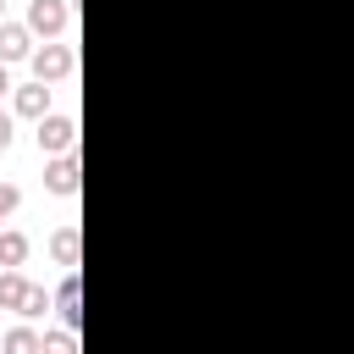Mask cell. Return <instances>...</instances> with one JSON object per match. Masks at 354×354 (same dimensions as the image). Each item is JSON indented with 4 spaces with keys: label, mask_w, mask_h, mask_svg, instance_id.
Here are the masks:
<instances>
[{
    "label": "cell",
    "mask_w": 354,
    "mask_h": 354,
    "mask_svg": "<svg viewBox=\"0 0 354 354\" xmlns=\"http://www.w3.org/2000/svg\"><path fill=\"white\" fill-rule=\"evenodd\" d=\"M72 66H77V61H72L66 44H50V39H44V44L33 50V83H61V77H72Z\"/></svg>",
    "instance_id": "6da1fadb"
},
{
    "label": "cell",
    "mask_w": 354,
    "mask_h": 354,
    "mask_svg": "<svg viewBox=\"0 0 354 354\" xmlns=\"http://www.w3.org/2000/svg\"><path fill=\"white\" fill-rule=\"evenodd\" d=\"M39 149L44 155H72L77 149V122L72 116H44L39 122Z\"/></svg>",
    "instance_id": "7a4b0ae2"
},
{
    "label": "cell",
    "mask_w": 354,
    "mask_h": 354,
    "mask_svg": "<svg viewBox=\"0 0 354 354\" xmlns=\"http://www.w3.org/2000/svg\"><path fill=\"white\" fill-rule=\"evenodd\" d=\"M44 188H50V194H61V199H72V194L83 188V166H77V149H72V155H55V160L44 166Z\"/></svg>",
    "instance_id": "3957f363"
},
{
    "label": "cell",
    "mask_w": 354,
    "mask_h": 354,
    "mask_svg": "<svg viewBox=\"0 0 354 354\" xmlns=\"http://www.w3.org/2000/svg\"><path fill=\"white\" fill-rule=\"evenodd\" d=\"M66 22H72V6H66V0H28V28H33V33L55 39Z\"/></svg>",
    "instance_id": "277c9868"
},
{
    "label": "cell",
    "mask_w": 354,
    "mask_h": 354,
    "mask_svg": "<svg viewBox=\"0 0 354 354\" xmlns=\"http://www.w3.org/2000/svg\"><path fill=\"white\" fill-rule=\"evenodd\" d=\"M33 61V28L28 22H0V66Z\"/></svg>",
    "instance_id": "5b68a950"
},
{
    "label": "cell",
    "mask_w": 354,
    "mask_h": 354,
    "mask_svg": "<svg viewBox=\"0 0 354 354\" xmlns=\"http://www.w3.org/2000/svg\"><path fill=\"white\" fill-rule=\"evenodd\" d=\"M55 310H61L66 332L83 326V282H77V271H66V282H61V293H55Z\"/></svg>",
    "instance_id": "8992f818"
},
{
    "label": "cell",
    "mask_w": 354,
    "mask_h": 354,
    "mask_svg": "<svg viewBox=\"0 0 354 354\" xmlns=\"http://www.w3.org/2000/svg\"><path fill=\"white\" fill-rule=\"evenodd\" d=\"M17 116L44 122V116H50V83H22V88H17Z\"/></svg>",
    "instance_id": "52a82bcc"
},
{
    "label": "cell",
    "mask_w": 354,
    "mask_h": 354,
    "mask_svg": "<svg viewBox=\"0 0 354 354\" xmlns=\"http://www.w3.org/2000/svg\"><path fill=\"white\" fill-rule=\"evenodd\" d=\"M50 254H55L61 266H72V271H77V260H83V238H77V227H55Z\"/></svg>",
    "instance_id": "ba28073f"
},
{
    "label": "cell",
    "mask_w": 354,
    "mask_h": 354,
    "mask_svg": "<svg viewBox=\"0 0 354 354\" xmlns=\"http://www.w3.org/2000/svg\"><path fill=\"white\" fill-rule=\"evenodd\" d=\"M22 260H28V238L22 232H0V271H22Z\"/></svg>",
    "instance_id": "9c48e42d"
},
{
    "label": "cell",
    "mask_w": 354,
    "mask_h": 354,
    "mask_svg": "<svg viewBox=\"0 0 354 354\" xmlns=\"http://www.w3.org/2000/svg\"><path fill=\"white\" fill-rule=\"evenodd\" d=\"M28 277L22 271H0V310H22V299H28Z\"/></svg>",
    "instance_id": "30bf717a"
},
{
    "label": "cell",
    "mask_w": 354,
    "mask_h": 354,
    "mask_svg": "<svg viewBox=\"0 0 354 354\" xmlns=\"http://www.w3.org/2000/svg\"><path fill=\"white\" fill-rule=\"evenodd\" d=\"M0 354H44V337L33 326H11L6 343H0Z\"/></svg>",
    "instance_id": "8fae6325"
},
{
    "label": "cell",
    "mask_w": 354,
    "mask_h": 354,
    "mask_svg": "<svg viewBox=\"0 0 354 354\" xmlns=\"http://www.w3.org/2000/svg\"><path fill=\"white\" fill-rule=\"evenodd\" d=\"M44 310H50V299H44V288H39V282H33V288H28V299H22V310H17V315H28V321H33V315H44Z\"/></svg>",
    "instance_id": "7c38bea8"
},
{
    "label": "cell",
    "mask_w": 354,
    "mask_h": 354,
    "mask_svg": "<svg viewBox=\"0 0 354 354\" xmlns=\"http://www.w3.org/2000/svg\"><path fill=\"white\" fill-rule=\"evenodd\" d=\"M44 354H77V337L72 332H44Z\"/></svg>",
    "instance_id": "4fadbf2b"
},
{
    "label": "cell",
    "mask_w": 354,
    "mask_h": 354,
    "mask_svg": "<svg viewBox=\"0 0 354 354\" xmlns=\"http://www.w3.org/2000/svg\"><path fill=\"white\" fill-rule=\"evenodd\" d=\"M17 205H22V194H17V183H0V221H6V216H11ZM0 232H6V227H0Z\"/></svg>",
    "instance_id": "5bb4252c"
},
{
    "label": "cell",
    "mask_w": 354,
    "mask_h": 354,
    "mask_svg": "<svg viewBox=\"0 0 354 354\" xmlns=\"http://www.w3.org/2000/svg\"><path fill=\"white\" fill-rule=\"evenodd\" d=\"M11 149V111H0V155Z\"/></svg>",
    "instance_id": "9a60e30c"
},
{
    "label": "cell",
    "mask_w": 354,
    "mask_h": 354,
    "mask_svg": "<svg viewBox=\"0 0 354 354\" xmlns=\"http://www.w3.org/2000/svg\"><path fill=\"white\" fill-rule=\"evenodd\" d=\"M0 94H11V72L6 66H0Z\"/></svg>",
    "instance_id": "2e32d148"
},
{
    "label": "cell",
    "mask_w": 354,
    "mask_h": 354,
    "mask_svg": "<svg viewBox=\"0 0 354 354\" xmlns=\"http://www.w3.org/2000/svg\"><path fill=\"white\" fill-rule=\"evenodd\" d=\"M0 22H6V0H0Z\"/></svg>",
    "instance_id": "e0dca14e"
}]
</instances>
